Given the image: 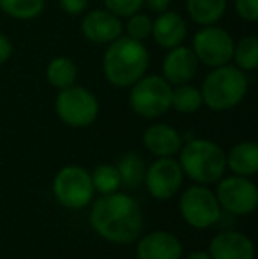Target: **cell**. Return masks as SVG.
Returning a JSON list of instances; mask_svg holds the SVG:
<instances>
[{
  "mask_svg": "<svg viewBox=\"0 0 258 259\" xmlns=\"http://www.w3.org/2000/svg\"><path fill=\"white\" fill-rule=\"evenodd\" d=\"M46 0H0V11L18 21H30L41 16Z\"/></svg>",
  "mask_w": 258,
  "mask_h": 259,
  "instance_id": "cell-22",
  "label": "cell"
},
{
  "mask_svg": "<svg viewBox=\"0 0 258 259\" xmlns=\"http://www.w3.org/2000/svg\"><path fill=\"white\" fill-rule=\"evenodd\" d=\"M249 89L248 76L237 65L225 64L212 67L202 83V101L212 111H227L244 101Z\"/></svg>",
  "mask_w": 258,
  "mask_h": 259,
  "instance_id": "cell-3",
  "label": "cell"
},
{
  "mask_svg": "<svg viewBox=\"0 0 258 259\" xmlns=\"http://www.w3.org/2000/svg\"><path fill=\"white\" fill-rule=\"evenodd\" d=\"M59 4L64 9V13L71 14V16H78L87 11L89 0H59Z\"/></svg>",
  "mask_w": 258,
  "mask_h": 259,
  "instance_id": "cell-29",
  "label": "cell"
},
{
  "mask_svg": "<svg viewBox=\"0 0 258 259\" xmlns=\"http://www.w3.org/2000/svg\"><path fill=\"white\" fill-rule=\"evenodd\" d=\"M216 199L223 210L234 215H249L258 206V189L248 177L232 175L217 180Z\"/></svg>",
  "mask_w": 258,
  "mask_h": 259,
  "instance_id": "cell-10",
  "label": "cell"
},
{
  "mask_svg": "<svg viewBox=\"0 0 258 259\" xmlns=\"http://www.w3.org/2000/svg\"><path fill=\"white\" fill-rule=\"evenodd\" d=\"M202 94L200 89L190 85V83H184V85H177L175 89H172V108L179 113L184 115H190L195 113L202 108Z\"/></svg>",
  "mask_w": 258,
  "mask_h": 259,
  "instance_id": "cell-24",
  "label": "cell"
},
{
  "mask_svg": "<svg viewBox=\"0 0 258 259\" xmlns=\"http://www.w3.org/2000/svg\"><path fill=\"white\" fill-rule=\"evenodd\" d=\"M104 9L119 18H128L143 7V0H103Z\"/></svg>",
  "mask_w": 258,
  "mask_h": 259,
  "instance_id": "cell-27",
  "label": "cell"
},
{
  "mask_svg": "<svg viewBox=\"0 0 258 259\" xmlns=\"http://www.w3.org/2000/svg\"><path fill=\"white\" fill-rule=\"evenodd\" d=\"M227 167L234 175L253 177L258 173V147L255 141L237 143L227 155Z\"/></svg>",
  "mask_w": 258,
  "mask_h": 259,
  "instance_id": "cell-18",
  "label": "cell"
},
{
  "mask_svg": "<svg viewBox=\"0 0 258 259\" xmlns=\"http://www.w3.org/2000/svg\"><path fill=\"white\" fill-rule=\"evenodd\" d=\"M103 57V72L110 85L117 89H129L149 69V50L143 42L128 37H119L106 45Z\"/></svg>",
  "mask_w": 258,
  "mask_h": 259,
  "instance_id": "cell-2",
  "label": "cell"
},
{
  "mask_svg": "<svg viewBox=\"0 0 258 259\" xmlns=\"http://www.w3.org/2000/svg\"><path fill=\"white\" fill-rule=\"evenodd\" d=\"M92 229L112 243L128 245L140 238L143 229V213L138 201L129 194H103L90 210Z\"/></svg>",
  "mask_w": 258,
  "mask_h": 259,
  "instance_id": "cell-1",
  "label": "cell"
},
{
  "mask_svg": "<svg viewBox=\"0 0 258 259\" xmlns=\"http://www.w3.org/2000/svg\"><path fill=\"white\" fill-rule=\"evenodd\" d=\"M232 60L235 62L241 71L253 72L258 65V39L255 35H246L234 42V52H232Z\"/></svg>",
  "mask_w": 258,
  "mask_h": 259,
  "instance_id": "cell-23",
  "label": "cell"
},
{
  "mask_svg": "<svg viewBox=\"0 0 258 259\" xmlns=\"http://www.w3.org/2000/svg\"><path fill=\"white\" fill-rule=\"evenodd\" d=\"M184 173L180 164L172 157H159L145 169V187L156 199H170L179 192Z\"/></svg>",
  "mask_w": 258,
  "mask_h": 259,
  "instance_id": "cell-11",
  "label": "cell"
},
{
  "mask_svg": "<svg viewBox=\"0 0 258 259\" xmlns=\"http://www.w3.org/2000/svg\"><path fill=\"white\" fill-rule=\"evenodd\" d=\"M193 50L198 64L207 67H219V65L230 64L232 52H234V39L225 28L209 25L200 27V30L193 37Z\"/></svg>",
  "mask_w": 258,
  "mask_h": 259,
  "instance_id": "cell-9",
  "label": "cell"
},
{
  "mask_svg": "<svg viewBox=\"0 0 258 259\" xmlns=\"http://www.w3.org/2000/svg\"><path fill=\"white\" fill-rule=\"evenodd\" d=\"M198 72V60L195 53L188 46L170 48L163 58V78L172 87L190 83Z\"/></svg>",
  "mask_w": 258,
  "mask_h": 259,
  "instance_id": "cell-13",
  "label": "cell"
},
{
  "mask_svg": "<svg viewBox=\"0 0 258 259\" xmlns=\"http://www.w3.org/2000/svg\"><path fill=\"white\" fill-rule=\"evenodd\" d=\"M143 145L156 157H173L182 147V136L168 123H154L143 133Z\"/></svg>",
  "mask_w": 258,
  "mask_h": 259,
  "instance_id": "cell-17",
  "label": "cell"
},
{
  "mask_svg": "<svg viewBox=\"0 0 258 259\" xmlns=\"http://www.w3.org/2000/svg\"><path fill=\"white\" fill-rule=\"evenodd\" d=\"M170 2H172V0H143V6H147L152 13L159 14V13H165V11H168Z\"/></svg>",
  "mask_w": 258,
  "mask_h": 259,
  "instance_id": "cell-31",
  "label": "cell"
},
{
  "mask_svg": "<svg viewBox=\"0 0 258 259\" xmlns=\"http://www.w3.org/2000/svg\"><path fill=\"white\" fill-rule=\"evenodd\" d=\"M80 28H82L83 37L92 45H110L112 41L121 37L124 32L121 18L106 9L89 11L83 16Z\"/></svg>",
  "mask_w": 258,
  "mask_h": 259,
  "instance_id": "cell-12",
  "label": "cell"
},
{
  "mask_svg": "<svg viewBox=\"0 0 258 259\" xmlns=\"http://www.w3.org/2000/svg\"><path fill=\"white\" fill-rule=\"evenodd\" d=\"M124 32L128 37L143 42L145 39H149L152 34V20L147 14L138 11V13L128 16V21H126V25H124Z\"/></svg>",
  "mask_w": 258,
  "mask_h": 259,
  "instance_id": "cell-26",
  "label": "cell"
},
{
  "mask_svg": "<svg viewBox=\"0 0 258 259\" xmlns=\"http://www.w3.org/2000/svg\"><path fill=\"white\" fill-rule=\"evenodd\" d=\"M119 177H121V184L129 189H136L143 184L145 177V162L138 154L129 152L121 157L117 166Z\"/></svg>",
  "mask_w": 258,
  "mask_h": 259,
  "instance_id": "cell-21",
  "label": "cell"
},
{
  "mask_svg": "<svg viewBox=\"0 0 258 259\" xmlns=\"http://www.w3.org/2000/svg\"><path fill=\"white\" fill-rule=\"evenodd\" d=\"M138 259H180L182 243L168 231H154L141 236L136 247Z\"/></svg>",
  "mask_w": 258,
  "mask_h": 259,
  "instance_id": "cell-14",
  "label": "cell"
},
{
  "mask_svg": "<svg viewBox=\"0 0 258 259\" xmlns=\"http://www.w3.org/2000/svg\"><path fill=\"white\" fill-rule=\"evenodd\" d=\"M188 16L200 27L216 25L227 11V0H186Z\"/></svg>",
  "mask_w": 258,
  "mask_h": 259,
  "instance_id": "cell-19",
  "label": "cell"
},
{
  "mask_svg": "<svg viewBox=\"0 0 258 259\" xmlns=\"http://www.w3.org/2000/svg\"><path fill=\"white\" fill-rule=\"evenodd\" d=\"M90 180H92L94 191H99L101 194H110L115 192L121 187V177H119V171L112 164H101L94 169V173L90 175Z\"/></svg>",
  "mask_w": 258,
  "mask_h": 259,
  "instance_id": "cell-25",
  "label": "cell"
},
{
  "mask_svg": "<svg viewBox=\"0 0 258 259\" xmlns=\"http://www.w3.org/2000/svg\"><path fill=\"white\" fill-rule=\"evenodd\" d=\"M180 169L198 184H216L227 171V154L210 140H190L180 147Z\"/></svg>",
  "mask_w": 258,
  "mask_h": 259,
  "instance_id": "cell-4",
  "label": "cell"
},
{
  "mask_svg": "<svg viewBox=\"0 0 258 259\" xmlns=\"http://www.w3.org/2000/svg\"><path fill=\"white\" fill-rule=\"evenodd\" d=\"M55 113L65 125L82 129L96 122L99 115V103L97 97L85 87L71 85L57 94Z\"/></svg>",
  "mask_w": 258,
  "mask_h": 259,
  "instance_id": "cell-6",
  "label": "cell"
},
{
  "mask_svg": "<svg viewBox=\"0 0 258 259\" xmlns=\"http://www.w3.org/2000/svg\"><path fill=\"white\" fill-rule=\"evenodd\" d=\"M78 78V67L69 57H55L46 65V79L57 90L75 85Z\"/></svg>",
  "mask_w": 258,
  "mask_h": 259,
  "instance_id": "cell-20",
  "label": "cell"
},
{
  "mask_svg": "<svg viewBox=\"0 0 258 259\" xmlns=\"http://www.w3.org/2000/svg\"><path fill=\"white\" fill-rule=\"evenodd\" d=\"M53 196L69 210H82L94 196L90 173L82 166H64L53 178Z\"/></svg>",
  "mask_w": 258,
  "mask_h": 259,
  "instance_id": "cell-7",
  "label": "cell"
},
{
  "mask_svg": "<svg viewBox=\"0 0 258 259\" xmlns=\"http://www.w3.org/2000/svg\"><path fill=\"white\" fill-rule=\"evenodd\" d=\"M129 89V106L141 118H158L172 108L173 87L163 76L143 74Z\"/></svg>",
  "mask_w": 258,
  "mask_h": 259,
  "instance_id": "cell-5",
  "label": "cell"
},
{
  "mask_svg": "<svg viewBox=\"0 0 258 259\" xmlns=\"http://www.w3.org/2000/svg\"><path fill=\"white\" fill-rule=\"evenodd\" d=\"M11 57H13V42L9 37L0 34V65L6 64Z\"/></svg>",
  "mask_w": 258,
  "mask_h": 259,
  "instance_id": "cell-30",
  "label": "cell"
},
{
  "mask_svg": "<svg viewBox=\"0 0 258 259\" xmlns=\"http://www.w3.org/2000/svg\"><path fill=\"white\" fill-rule=\"evenodd\" d=\"M210 259H253L255 247L246 235L239 231H223L210 240Z\"/></svg>",
  "mask_w": 258,
  "mask_h": 259,
  "instance_id": "cell-15",
  "label": "cell"
},
{
  "mask_svg": "<svg viewBox=\"0 0 258 259\" xmlns=\"http://www.w3.org/2000/svg\"><path fill=\"white\" fill-rule=\"evenodd\" d=\"M235 13L248 23L258 21V0H234Z\"/></svg>",
  "mask_w": 258,
  "mask_h": 259,
  "instance_id": "cell-28",
  "label": "cell"
},
{
  "mask_svg": "<svg viewBox=\"0 0 258 259\" xmlns=\"http://www.w3.org/2000/svg\"><path fill=\"white\" fill-rule=\"evenodd\" d=\"M152 37L161 48L170 50L184 45L188 37V23L184 16L173 11L159 13L158 18L152 21Z\"/></svg>",
  "mask_w": 258,
  "mask_h": 259,
  "instance_id": "cell-16",
  "label": "cell"
},
{
  "mask_svg": "<svg viewBox=\"0 0 258 259\" xmlns=\"http://www.w3.org/2000/svg\"><path fill=\"white\" fill-rule=\"evenodd\" d=\"M180 215L195 229H207L217 222L221 206L210 189L200 185L188 187L179 201Z\"/></svg>",
  "mask_w": 258,
  "mask_h": 259,
  "instance_id": "cell-8",
  "label": "cell"
},
{
  "mask_svg": "<svg viewBox=\"0 0 258 259\" xmlns=\"http://www.w3.org/2000/svg\"><path fill=\"white\" fill-rule=\"evenodd\" d=\"M186 259H210L209 252H202V250H196V252H191Z\"/></svg>",
  "mask_w": 258,
  "mask_h": 259,
  "instance_id": "cell-32",
  "label": "cell"
}]
</instances>
